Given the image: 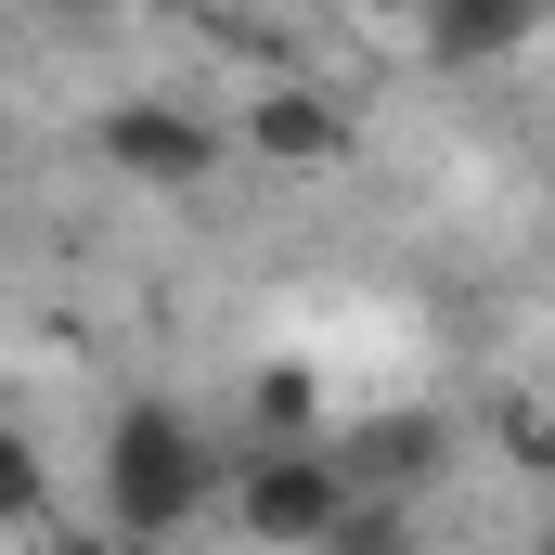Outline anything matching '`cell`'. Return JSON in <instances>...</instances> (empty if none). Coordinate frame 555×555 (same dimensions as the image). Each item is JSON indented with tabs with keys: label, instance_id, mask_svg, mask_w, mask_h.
<instances>
[{
	"label": "cell",
	"instance_id": "11",
	"mask_svg": "<svg viewBox=\"0 0 555 555\" xmlns=\"http://www.w3.org/2000/svg\"><path fill=\"white\" fill-rule=\"evenodd\" d=\"M65 555H130V543H65Z\"/></svg>",
	"mask_w": 555,
	"mask_h": 555
},
{
	"label": "cell",
	"instance_id": "8",
	"mask_svg": "<svg viewBox=\"0 0 555 555\" xmlns=\"http://www.w3.org/2000/svg\"><path fill=\"white\" fill-rule=\"evenodd\" d=\"M39 517H52V465L26 426H0V530H39Z\"/></svg>",
	"mask_w": 555,
	"mask_h": 555
},
{
	"label": "cell",
	"instance_id": "10",
	"mask_svg": "<svg viewBox=\"0 0 555 555\" xmlns=\"http://www.w3.org/2000/svg\"><path fill=\"white\" fill-rule=\"evenodd\" d=\"M504 452H517L530 478H555V414H517V426H504Z\"/></svg>",
	"mask_w": 555,
	"mask_h": 555
},
{
	"label": "cell",
	"instance_id": "5",
	"mask_svg": "<svg viewBox=\"0 0 555 555\" xmlns=\"http://www.w3.org/2000/svg\"><path fill=\"white\" fill-rule=\"evenodd\" d=\"M426 465H439V426H426V414H349V439H336L349 504H414Z\"/></svg>",
	"mask_w": 555,
	"mask_h": 555
},
{
	"label": "cell",
	"instance_id": "1",
	"mask_svg": "<svg viewBox=\"0 0 555 555\" xmlns=\"http://www.w3.org/2000/svg\"><path fill=\"white\" fill-rule=\"evenodd\" d=\"M220 491H233V465L207 452V426L181 414V401H130V414L104 426V543L155 555V543H181Z\"/></svg>",
	"mask_w": 555,
	"mask_h": 555
},
{
	"label": "cell",
	"instance_id": "12",
	"mask_svg": "<svg viewBox=\"0 0 555 555\" xmlns=\"http://www.w3.org/2000/svg\"><path fill=\"white\" fill-rule=\"evenodd\" d=\"M543 555H555V517H543Z\"/></svg>",
	"mask_w": 555,
	"mask_h": 555
},
{
	"label": "cell",
	"instance_id": "4",
	"mask_svg": "<svg viewBox=\"0 0 555 555\" xmlns=\"http://www.w3.org/2000/svg\"><path fill=\"white\" fill-rule=\"evenodd\" d=\"M246 155H259V168H336V155H349V104L310 91V78H272V91L246 104Z\"/></svg>",
	"mask_w": 555,
	"mask_h": 555
},
{
	"label": "cell",
	"instance_id": "3",
	"mask_svg": "<svg viewBox=\"0 0 555 555\" xmlns=\"http://www.w3.org/2000/svg\"><path fill=\"white\" fill-rule=\"evenodd\" d=\"M104 168H130L142 194H194L233 142H220V117H194V104H104Z\"/></svg>",
	"mask_w": 555,
	"mask_h": 555
},
{
	"label": "cell",
	"instance_id": "6",
	"mask_svg": "<svg viewBox=\"0 0 555 555\" xmlns=\"http://www.w3.org/2000/svg\"><path fill=\"white\" fill-rule=\"evenodd\" d=\"M246 426H259V452H310L323 439V375L310 362H259L246 375Z\"/></svg>",
	"mask_w": 555,
	"mask_h": 555
},
{
	"label": "cell",
	"instance_id": "7",
	"mask_svg": "<svg viewBox=\"0 0 555 555\" xmlns=\"http://www.w3.org/2000/svg\"><path fill=\"white\" fill-rule=\"evenodd\" d=\"M530 39H543L530 13H426V65H504Z\"/></svg>",
	"mask_w": 555,
	"mask_h": 555
},
{
	"label": "cell",
	"instance_id": "2",
	"mask_svg": "<svg viewBox=\"0 0 555 555\" xmlns=\"http://www.w3.org/2000/svg\"><path fill=\"white\" fill-rule=\"evenodd\" d=\"M233 517H246V543H272V555L336 543V517H349L336 439H310V452H259V439H246V465H233Z\"/></svg>",
	"mask_w": 555,
	"mask_h": 555
},
{
	"label": "cell",
	"instance_id": "9",
	"mask_svg": "<svg viewBox=\"0 0 555 555\" xmlns=\"http://www.w3.org/2000/svg\"><path fill=\"white\" fill-rule=\"evenodd\" d=\"M401 543H414V504H349L323 555H401Z\"/></svg>",
	"mask_w": 555,
	"mask_h": 555
}]
</instances>
